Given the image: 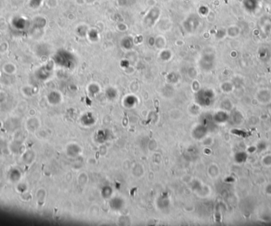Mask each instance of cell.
I'll return each instance as SVG.
<instances>
[{"mask_svg": "<svg viewBox=\"0 0 271 226\" xmlns=\"http://www.w3.org/2000/svg\"><path fill=\"white\" fill-rule=\"evenodd\" d=\"M9 48V45L6 41H3L0 43V54H5Z\"/></svg>", "mask_w": 271, "mask_h": 226, "instance_id": "2", "label": "cell"}, {"mask_svg": "<svg viewBox=\"0 0 271 226\" xmlns=\"http://www.w3.org/2000/svg\"><path fill=\"white\" fill-rule=\"evenodd\" d=\"M3 71L6 74L11 75V74H15L17 71V67L12 63H6L3 66Z\"/></svg>", "mask_w": 271, "mask_h": 226, "instance_id": "1", "label": "cell"}]
</instances>
